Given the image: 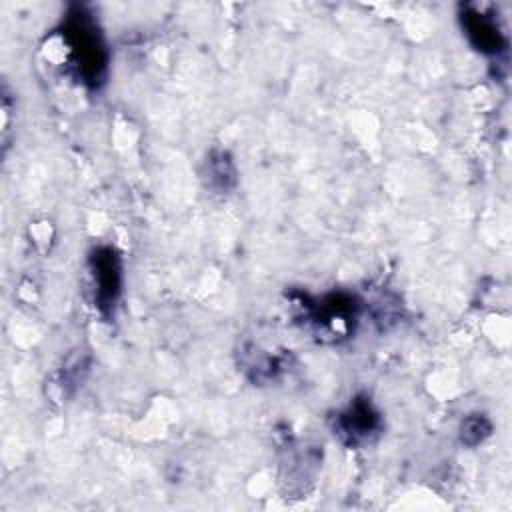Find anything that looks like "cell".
<instances>
[{
  "label": "cell",
  "mask_w": 512,
  "mask_h": 512,
  "mask_svg": "<svg viewBox=\"0 0 512 512\" xmlns=\"http://www.w3.org/2000/svg\"><path fill=\"white\" fill-rule=\"evenodd\" d=\"M62 40L70 58V66L82 84L100 88L106 78L108 52L102 32L84 8L72 10L62 26Z\"/></svg>",
  "instance_id": "cell-1"
},
{
  "label": "cell",
  "mask_w": 512,
  "mask_h": 512,
  "mask_svg": "<svg viewBox=\"0 0 512 512\" xmlns=\"http://www.w3.org/2000/svg\"><path fill=\"white\" fill-rule=\"evenodd\" d=\"M90 278L94 286V304L104 312H112L122 290V262L114 248L98 246L90 254Z\"/></svg>",
  "instance_id": "cell-2"
},
{
  "label": "cell",
  "mask_w": 512,
  "mask_h": 512,
  "mask_svg": "<svg viewBox=\"0 0 512 512\" xmlns=\"http://www.w3.org/2000/svg\"><path fill=\"white\" fill-rule=\"evenodd\" d=\"M380 428V414L370 404L368 398L352 400L336 418V432L344 436L350 444H360L370 440Z\"/></svg>",
  "instance_id": "cell-3"
},
{
  "label": "cell",
  "mask_w": 512,
  "mask_h": 512,
  "mask_svg": "<svg viewBox=\"0 0 512 512\" xmlns=\"http://www.w3.org/2000/svg\"><path fill=\"white\" fill-rule=\"evenodd\" d=\"M462 28L464 34L468 36L470 44L482 52V54H490V56H498L500 52L506 50V36L502 34V30L498 28L496 20L480 10L474 8H466L462 14Z\"/></svg>",
  "instance_id": "cell-4"
},
{
  "label": "cell",
  "mask_w": 512,
  "mask_h": 512,
  "mask_svg": "<svg viewBox=\"0 0 512 512\" xmlns=\"http://www.w3.org/2000/svg\"><path fill=\"white\" fill-rule=\"evenodd\" d=\"M488 434H490V424H488V420L484 416L468 418L462 424V442H466L470 446L482 442Z\"/></svg>",
  "instance_id": "cell-5"
}]
</instances>
